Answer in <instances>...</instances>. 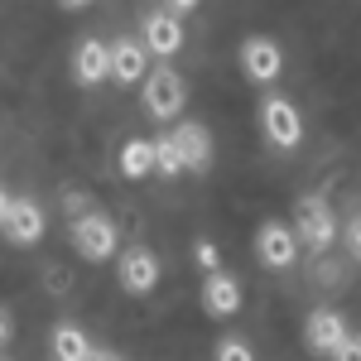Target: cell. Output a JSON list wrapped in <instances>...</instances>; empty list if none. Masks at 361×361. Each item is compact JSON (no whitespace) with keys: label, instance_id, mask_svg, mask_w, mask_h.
I'll list each match as a JSON object with an SVG mask.
<instances>
[{"label":"cell","instance_id":"cell-2","mask_svg":"<svg viewBox=\"0 0 361 361\" xmlns=\"http://www.w3.org/2000/svg\"><path fill=\"white\" fill-rule=\"evenodd\" d=\"M140 102H145V111L154 116V121H173V116L188 106V82L173 73V68H149L145 78H140Z\"/></svg>","mask_w":361,"mask_h":361},{"label":"cell","instance_id":"cell-12","mask_svg":"<svg viewBox=\"0 0 361 361\" xmlns=\"http://www.w3.org/2000/svg\"><path fill=\"white\" fill-rule=\"evenodd\" d=\"M145 73H149V54L140 49V39H116V44H106V78L135 87Z\"/></svg>","mask_w":361,"mask_h":361},{"label":"cell","instance_id":"cell-15","mask_svg":"<svg viewBox=\"0 0 361 361\" xmlns=\"http://www.w3.org/2000/svg\"><path fill=\"white\" fill-rule=\"evenodd\" d=\"M49 352H54V361H87L92 357V337L78 323H58L54 337H49Z\"/></svg>","mask_w":361,"mask_h":361},{"label":"cell","instance_id":"cell-16","mask_svg":"<svg viewBox=\"0 0 361 361\" xmlns=\"http://www.w3.org/2000/svg\"><path fill=\"white\" fill-rule=\"evenodd\" d=\"M116 164H121L126 178H149L154 173V145L149 140H126L121 154H116Z\"/></svg>","mask_w":361,"mask_h":361},{"label":"cell","instance_id":"cell-17","mask_svg":"<svg viewBox=\"0 0 361 361\" xmlns=\"http://www.w3.org/2000/svg\"><path fill=\"white\" fill-rule=\"evenodd\" d=\"M154 145V173H183V154H178V145H173V135H159V140H149Z\"/></svg>","mask_w":361,"mask_h":361},{"label":"cell","instance_id":"cell-5","mask_svg":"<svg viewBox=\"0 0 361 361\" xmlns=\"http://www.w3.org/2000/svg\"><path fill=\"white\" fill-rule=\"evenodd\" d=\"M236 58H241V73H246L250 82H260V87L279 82V73H284V54H279V44L270 39V34H246Z\"/></svg>","mask_w":361,"mask_h":361},{"label":"cell","instance_id":"cell-3","mask_svg":"<svg viewBox=\"0 0 361 361\" xmlns=\"http://www.w3.org/2000/svg\"><path fill=\"white\" fill-rule=\"evenodd\" d=\"M294 236H299V246H308V250H333L337 217L318 193L299 197V207H294Z\"/></svg>","mask_w":361,"mask_h":361},{"label":"cell","instance_id":"cell-10","mask_svg":"<svg viewBox=\"0 0 361 361\" xmlns=\"http://www.w3.org/2000/svg\"><path fill=\"white\" fill-rule=\"evenodd\" d=\"M347 342V318L342 313H333V308H313L304 323V347L313 352V357H328L333 361V352Z\"/></svg>","mask_w":361,"mask_h":361},{"label":"cell","instance_id":"cell-21","mask_svg":"<svg viewBox=\"0 0 361 361\" xmlns=\"http://www.w3.org/2000/svg\"><path fill=\"white\" fill-rule=\"evenodd\" d=\"M10 337H15V318H10V308L0 304V347H10Z\"/></svg>","mask_w":361,"mask_h":361},{"label":"cell","instance_id":"cell-20","mask_svg":"<svg viewBox=\"0 0 361 361\" xmlns=\"http://www.w3.org/2000/svg\"><path fill=\"white\" fill-rule=\"evenodd\" d=\"M333 361H361V342H357V333H347V342L333 352Z\"/></svg>","mask_w":361,"mask_h":361},{"label":"cell","instance_id":"cell-18","mask_svg":"<svg viewBox=\"0 0 361 361\" xmlns=\"http://www.w3.org/2000/svg\"><path fill=\"white\" fill-rule=\"evenodd\" d=\"M212 361H255V347H250L246 337H222L212 347Z\"/></svg>","mask_w":361,"mask_h":361},{"label":"cell","instance_id":"cell-26","mask_svg":"<svg viewBox=\"0 0 361 361\" xmlns=\"http://www.w3.org/2000/svg\"><path fill=\"white\" fill-rule=\"evenodd\" d=\"M58 5H63V10H87L92 0H58Z\"/></svg>","mask_w":361,"mask_h":361},{"label":"cell","instance_id":"cell-24","mask_svg":"<svg viewBox=\"0 0 361 361\" xmlns=\"http://www.w3.org/2000/svg\"><path fill=\"white\" fill-rule=\"evenodd\" d=\"M10 202H15V197H10V188L0 183V222H5V212H10Z\"/></svg>","mask_w":361,"mask_h":361},{"label":"cell","instance_id":"cell-8","mask_svg":"<svg viewBox=\"0 0 361 361\" xmlns=\"http://www.w3.org/2000/svg\"><path fill=\"white\" fill-rule=\"evenodd\" d=\"M116 279H121L126 294H154V284H159V255L145 246L116 250Z\"/></svg>","mask_w":361,"mask_h":361},{"label":"cell","instance_id":"cell-6","mask_svg":"<svg viewBox=\"0 0 361 361\" xmlns=\"http://www.w3.org/2000/svg\"><path fill=\"white\" fill-rule=\"evenodd\" d=\"M255 260L265 270H289L299 260V236L284 222H260L255 226Z\"/></svg>","mask_w":361,"mask_h":361},{"label":"cell","instance_id":"cell-1","mask_svg":"<svg viewBox=\"0 0 361 361\" xmlns=\"http://www.w3.org/2000/svg\"><path fill=\"white\" fill-rule=\"evenodd\" d=\"M68 241H73V250H78L82 260L102 265V260H111L116 250H121V231H116V222L102 207H92V212H78V217H73Z\"/></svg>","mask_w":361,"mask_h":361},{"label":"cell","instance_id":"cell-23","mask_svg":"<svg viewBox=\"0 0 361 361\" xmlns=\"http://www.w3.org/2000/svg\"><path fill=\"white\" fill-rule=\"evenodd\" d=\"M197 5H202V0H169V15H188Z\"/></svg>","mask_w":361,"mask_h":361},{"label":"cell","instance_id":"cell-25","mask_svg":"<svg viewBox=\"0 0 361 361\" xmlns=\"http://www.w3.org/2000/svg\"><path fill=\"white\" fill-rule=\"evenodd\" d=\"M87 361H121V357H116V352H97V347H92V357H87Z\"/></svg>","mask_w":361,"mask_h":361},{"label":"cell","instance_id":"cell-11","mask_svg":"<svg viewBox=\"0 0 361 361\" xmlns=\"http://www.w3.org/2000/svg\"><path fill=\"white\" fill-rule=\"evenodd\" d=\"M202 313L207 318H236L241 304H246V294H241V284L226 275V270H212V275H202Z\"/></svg>","mask_w":361,"mask_h":361},{"label":"cell","instance_id":"cell-9","mask_svg":"<svg viewBox=\"0 0 361 361\" xmlns=\"http://www.w3.org/2000/svg\"><path fill=\"white\" fill-rule=\"evenodd\" d=\"M140 49L154 58H173L183 49V20L169 15V10H149L145 25H140Z\"/></svg>","mask_w":361,"mask_h":361},{"label":"cell","instance_id":"cell-4","mask_svg":"<svg viewBox=\"0 0 361 361\" xmlns=\"http://www.w3.org/2000/svg\"><path fill=\"white\" fill-rule=\"evenodd\" d=\"M260 130H265V140L275 149H294L304 140V116H299V106L289 97H265L260 102Z\"/></svg>","mask_w":361,"mask_h":361},{"label":"cell","instance_id":"cell-19","mask_svg":"<svg viewBox=\"0 0 361 361\" xmlns=\"http://www.w3.org/2000/svg\"><path fill=\"white\" fill-rule=\"evenodd\" d=\"M193 260L212 275V270H222V250L212 246V241H193Z\"/></svg>","mask_w":361,"mask_h":361},{"label":"cell","instance_id":"cell-14","mask_svg":"<svg viewBox=\"0 0 361 361\" xmlns=\"http://www.w3.org/2000/svg\"><path fill=\"white\" fill-rule=\"evenodd\" d=\"M73 78L82 87H102L106 82V44L102 39H78V49H73Z\"/></svg>","mask_w":361,"mask_h":361},{"label":"cell","instance_id":"cell-13","mask_svg":"<svg viewBox=\"0 0 361 361\" xmlns=\"http://www.w3.org/2000/svg\"><path fill=\"white\" fill-rule=\"evenodd\" d=\"M173 145H178V154H183V173H202V169L212 164V135H207V126H178V130H169Z\"/></svg>","mask_w":361,"mask_h":361},{"label":"cell","instance_id":"cell-22","mask_svg":"<svg viewBox=\"0 0 361 361\" xmlns=\"http://www.w3.org/2000/svg\"><path fill=\"white\" fill-rule=\"evenodd\" d=\"M347 250H352V255L361 250V226H357V217H347Z\"/></svg>","mask_w":361,"mask_h":361},{"label":"cell","instance_id":"cell-7","mask_svg":"<svg viewBox=\"0 0 361 361\" xmlns=\"http://www.w3.org/2000/svg\"><path fill=\"white\" fill-rule=\"evenodd\" d=\"M0 231H5V241L10 246H39L44 241V231H49V217H44V207L34 202V197H15L10 202V212H5V222H0Z\"/></svg>","mask_w":361,"mask_h":361}]
</instances>
